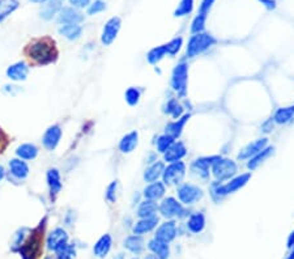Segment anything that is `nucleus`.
I'll list each match as a JSON object with an SVG mask.
<instances>
[{"mask_svg":"<svg viewBox=\"0 0 294 259\" xmlns=\"http://www.w3.org/2000/svg\"><path fill=\"white\" fill-rule=\"evenodd\" d=\"M158 221H160V219H158L157 215H156V216H151V218L140 219V220L136 221L135 225L132 226V232H134V234H145V233H149L151 230L155 229L156 226H157Z\"/></svg>","mask_w":294,"mask_h":259,"instance_id":"nucleus-20","label":"nucleus"},{"mask_svg":"<svg viewBox=\"0 0 294 259\" xmlns=\"http://www.w3.org/2000/svg\"><path fill=\"white\" fill-rule=\"evenodd\" d=\"M267 146H268L267 137H261V139L255 140V142L250 143L247 147H244L241 152L238 153V158H239V160H250L251 157L258 155L260 151H263Z\"/></svg>","mask_w":294,"mask_h":259,"instance_id":"nucleus-17","label":"nucleus"},{"mask_svg":"<svg viewBox=\"0 0 294 259\" xmlns=\"http://www.w3.org/2000/svg\"><path fill=\"white\" fill-rule=\"evenodd\" d=\"M272 153H274V147L267 146L264 149H263V151H260L258 155H255L254 157L250 158V161L247 162V168H249L250 170L256 169V168H258L261 162H264V160H267V158L270 157Z\"/></svg>","mask_w":294,"mask_h":259,"instance_id":"nucleus-30","label":"nucleus"},{"mask_svg":"<svg viewBox=\"0 0 294 259\" xmlns=\"http://www.w3.org/2000/svg\"><path fill=\"white\" fill-rule=\"evenodd\" d=\"M16 157L24 161L36 160L39 155V148L34 143H22L16 148Z\"/></svg>","mask_w":294,"mask_h":259,"instance_id":"nucleus-19","label":"nucleus"},{"mask_svg":"<svg viewBox=\"0 0 294 259\" xmlns=\"http://www.w3.org/2000/svg\"><path fill=\"white\" fill-rule=\"evenodd\" d=\"M116 191H118V181H113L105 191V199L110 204L116 202Z\"/></svg>","mask_w":294,"mask_h":259,"instance_id":"nucleus-37","label":"nucleus"},{"mask_svg":"<svg viewBox=\"0 0 294 259\" xmlns=\"http://www.w3.org/2000/svg\"><path fill=\"white\" fill-rule=\"evenodd\" d=\"M62 34L63 36H65L68 39H76L79 38V36H80V29L79 28H64V29H62Z\"/></svg>","mask_w":294,"mask_h":259,"instance_id":"nucleus-41","label":"nucleus"},{"mask_svg":"<svg viewBox=\"0 0 294 259\" xmlns=\"http://www.w3.org/2000/svg\"><path fill=\"white\" fill-rule=\"evenodd\" d=\"M186 153H187L186 146L182 142H174V144L163 153V161H166L169 164L177 162V161H181L186 156Z\"/></svg>","mask_w":294,"mask_h":259,"instance_id":"nucleus-18","label":"nucleus"},{"mask_svg":"<svg viewBox=\"0 0 294 259\" xmlns=\"http://www.w3.org/2000/svg\"><path fill=\"white\" fill-rule=\"evenodd\" d=\"M174 142H176V139L170 136V135H166V134L161 135V136H158L157 143H156V146H157V151L163 155V153L166 152L167 149H169L170 147L174 144Z\"/></svg>","mask_w":294,"mask_h":259,"instance_id":"nucleus-36","label":"nucleus"},{"mask_svg":"<svg viewBox=\"0 0 294 259\" xmlns=\"http://www.w3.org/2000/svg\"><path fill=\"white\" fill-rule=\"evenodd\" d=\"M125 247L130 253L139 255V254L143 253L144 247H145V241H144L143 236L131 234L125 240Z\"/></svg>","mask_w":294,"mask_h":259,"instance_id":"nucleus-24","label":"nucleus"},{"mask_svg":"<svg viewBox=\"0 0 294 259\" xmlns=\"http://www.w3.org/2000/svg\"><path fill=\"white\" fill-rule=\"evenodd\" d=\"M186 174V165L182 161L172 162L169 167H165L162 173L163 185H179Z\"/></svg>","mask_w":294,"mask_h":259,"instance_id":"nucleus-7","label":"nucleus"},{"mask_svg":"<svg viewBox=\"0 0 294 259\" xmlns=\"http://www.w3.org/2000/svg\"><path fill=\"white\" fill-rule=\"evenodd\" d=\"M47 219H43L36 228L30 229L29 234L24 242L16 249V253L20 254L22 259H38L43 253V242H45V230Z\"/></svg>","mask_w":294,"mask_h":259,"instance_id":"nucleus-2","label":"nucleus"},{"mask_svg":"<svg viewBox=\"0 0 294 259\" xmlns=\"http://www.w3.org/2000/svg\"><path fill=\"white\" fill-rule=\"evenodd\" d=\"M132 259H139V258H132Z\"/></svg>","mask_w":294,"mask_h":259,"instance_id":"nucleus-48","label":"nucleus"},{"mask_svg":"<svg viewBox=\"0 0 294 259\" xmlns=\"http://www.w3.org/2000/svg\"><path fill=\"white\" fill-rule=\"evenodd\" d=\"M145 259H158V258L156 255H153V254H151V255H146Z\"/></svg>","mask_w":294,"mask_h":259,"instance_id":"nucleus-45","label":"nucleus"},{"mask_svg":"<svg viewBox=\"0 0 294 259\" xmlns=\"http://www.w3.org/2000/svg\"><path fill=\"white\" fill-rule=\"evenodd\" d=\"M158 211V206L157 203L155 200H149L145 199L143 202H140L139 207H137L136 215L139 219H145V218H151V216H156Z\"/></svg>","mask_w":294,"mask_h":259,"instance_id":"nucleus-28","label":"nucleus"},{"mask_svg":"<svg viewBox=\"0 0 294 259\" xmlns=\"http://www.w3.org/2000/svg\"><path fill=\"white\" fill-rule=\"evenodd\" d=\"M22 54L29 66L45 67L57 62L59 58V49L53 37L41 36L30 39L24 46Z\"/></svg>","mask_w":294,"mask_h":259,"instance_id":"nucleus-1","label":"nucleus"},{"mask_svg":"<svg viewBox=\"0 0 294 259\" xmlns=\"http://www.w3.org/2000/svg\"><path fill=\"white\" fill-rule=\"evenodd\" d=\"M148 249L153 253V255L157 256L158 259H167L170 255L169 244L162 242L157 239H152L148 242Z\"/></svg>","mask_w":294,"mask_h":259,"instance_id":"nucleus-26","label":"nucleus"},{"mask_svg":"<svg viewBox=\"0 0 294 259\" xmlns=\"http://www.w3.org/2000/svg\"><path fill=\"white\" fill-rule=\"evenodd\" d=\"M291 113H293V110H291V107H289V109H279V110L276 111V114H275L274 120L275 122L277 123H285L286 121L290 118Z\"/></svg>","mask_w":294,"mask_h":259,"instance_id":"nucleus-38","label":"nucleus"},{"mask_svg":"<svg viewBox=\"0 0 294 259\" xmlns=\"http://www.w3.org/2000/svg\"><path fill=\"white\" fill-rule=\"evenodd\" d=\"M139 144V132L137 131H131L128 134H126L122 139L119 140L118 148L122 153H131L134 152L135 148Z\"/></svg>","mask_w":294,"mask_h":259,"instance_id":"nucleus-21","label":"nucleus"},{"mask_svg":"<svg viewBox=\"0 0 294 259\" xmlns=\"http://www.w3.org/2000/svg\"><path fill=\"white\" fill-rule=\"evenodd\" d=\"M46 182H47L51 199H55L63 189L62 176H60V172L57 168H50L46 172Z\"/></svg>","mask_w":294,"mask_h":259,"instance_id":"nucleus-15","label":"nucleus"},{"mask_svg":"<svg viewBox=\"0 0 294 259\" xmlns=\"http://www.w3.org/2000/svg\"><path fill=\"white\" fill-rule=\"evenodd\" d=\"M141 95H143V89H140L139 86H131V88L126 90L125 100L130 106H136L140 102Z\"/></svg>","mask_w":294,"mask_h":259,"instance_id":"nucleus-31","label":"nucleus"},{"mask_svg":"<svg viewBox=\"0 0 294 259\" xmlns=\"http://www.w3.org/2000/svg\"><path fill=\"white\" fill-rule=\"evenodd\" d=\"M30 174V168L27 161L15 157L8 161V169L7 177L12 183H22L27 181Z\"/></svg>","mask_w":294,"mask_h":259,"instance_id":"nucleus-5","label":"nucleus"},{"mask_svg":"<svg viewBox=\"0 0 294 259\" xmlns=\"http://www.w3.org/2000/svg\"><path fill=\"white\" fill-rule=\"evenodd\" d=\"M158 211L163 218L174 219V218H183L186 215V209L183 208L182 203L178 202L176 198H165L158 206Z\"/></svg>","mask_w":294,"mask_h":259,"instance_id":"nucleus-8","label":"nucleus"},{"mask_svg":"<svg viewBox=\"0 0 294 259\" xmlns=\"http://www.w3.org/2000/svg\"><path fill=\"white\" fill-rule=\"evenodd\" d=\"M165 191H166V187L163 185V182H153V183H149L143 191V195L145 199L149 200H158L165 195Z\"/></svg>","mask_w":294,"mask_h":259,"instance_id":"nucleus-25","label":"nucleus"},{"mask_svg":"<svg viewBox=\"0 0 294 259\" xmlns=\"http://www.w3.org/2000/svg\"><path fill=\"white\" fill-rule=\"evenodd\" d=\"M211 169L217 182L229 181V179H232L238 172V167L234 161L230 160V158H223L221 156L220 158L212 165Z\"/></svg>","mask_w":294,"mask_h":259,"instance_id":"nucleus-4","label":"nucleus"},{"mask_svg":"<svg viewBox=\"0 0 294 259\" xmlns=\"http://www.w3.org/2000/svg\"><path fill=\"white\" fill-rule=\"evenodd\" d=\"M30 66L24 60H18V62L12 63L9 64L8 68H7L6 75L7 78L11 81H15V83H22L28 79L29 76Z\"/></svg>","mask_w":294,"mask_h":259,"instance_id":"nucleus-12","label":"nucleus"},{"mask_svg":"<svg viewBox=\"0 0 294 259\" xmlns=\"http://www.w3.org/2000/svg\"><path fill=\"white\" fill-rule=\"evenodd\" d=\"M114 259H125V254L119 253L118 255H115V258H114Z\"/></svg>","mask_w":294,"mask_h":259,"instance_id":"nucleus-44","label":"nucleus"},{"mask_svg":"<svg viewBox=\"0 0 294 259\" xmlns=\"http://www.w3.org/2000/svg\"><path fill=\"white\" fill-rule=\"evenodd\" d=\"M190 118H191L190 114H184V115H182L181 118H178V120L167 123L166 127H165V134L170 135V136L174 137V139L179 137L182 135L184 126H186V123H187V121L190 120Z\"/></svg>","mask_w":294,"mask_h":259,"instance_id":"nucleus-23","label":"nucleus"},{"mask_svg":"<svg viewBox=\"0 0 294 259\" xmlns=\"http://www.w3.org/2000/svg\"><path fill=\"white\" fill-rule=\"evenodd\" d=\"M76 256V247L75 245L64 244L55 251V259H75Z\"/></svg>","mask_w":294,"mask_h":259,"instance_id":"nucleus-32","label":"nucleus"},{"mask_svg":"<svg viewBox=\"0 0 294 259\" xmlns=\"http://www.w3.org/2000/svg\"><path fill=\"white\" fill-rule=\"evenodd\" d=\"M163 169H165V165H163L162 161H156V162L151 164L143 174L144 181L148 182V183H153V182L158 181V178L162 177Z\"/></svg>","mask_w":294,"mask_h":259,"instance_id":"nucleus-27","label":"nucleus"},{"mask_svg":"<svg viewBox=\"0 0 294 259\" xmlns=\"http://www.w3.org/2000/svg\"><path fill=\"white\" fill-rule=\"evenodd\" d=\"M214 43L213 39L208 36H199L195 37L190 41L187 46V55L188 58H195L198 57L199 54L204 53L207 49L211 48Z\"/></svg>","mask_w":294,"mask_h":259,"instance_id":"nucleus-14","label":"nucleus"},{"mask_svg":"<svg viewBox=\"0 0 294 259\" xmlns=\"http://www.w3.org/2000/svg\"><path fill=\"white\" fill-rule=\"evenodd\" d=\"M116 32H118V21L113 20L110 24L107 25L106 29L104 32V36H102V43L105 46H109L111 42L115 39Z\"/></svg>","mask_w":294,"mask_h":259,"instance_id":"nucleus-34","label":"nucleus"},{"mask_svg":"<svg viewBox=\"0 0 294 259\" xmlns=\"http://www.w3.org/2000/svg\"><path fill=\"white\" fill-rule=\"evenodd\" d=\"M203 195H204V193H203L202 189L191 185V183H183L178 187V198L182 204H187V206L193 204V203L199 202Z\"/></svg>","mask_w":294,"mask_h":259,"instance_id":"nucleus-9","label":"nucleus"},{"mask_svg":"<svg viewBox=\"0 0 294 259\" xmlns=\"http://www.w3.org/2000/svg\"><path fill=\"white\" fill-rule=\"evenodd\" d=\"M187 228L190 232L192 233H200L205 228V216L202 212H196V214L191 215L190 219L187 221Z\"/></svg>","mask_w":294,"mask_h":259,"instance_id":"nucleus-29","label":"nucleus"},{"mask_svg":"<svg viewBox=\"0 0 294 259\" xmlns=\"http://www.w3.org/2000/svg\"><path fill=\"white\" fill-rule=\"evenodd\" d=\"M63 136V130L59 125H51L42 135V146L46 151L53 152L59 146Z\"/></svg>","mask_w":294,"mask_h":259,"instance_id":"nucleus-10","label":"nucleus"},{"mask_svg":"<svg viewBox=\"0 0 294 259\" xmlns=\"http://www.w3.org/2000/svg\"><path fill=\"white\" fill-rule=\"evenodd\" d=\"M6 177H7V169L3 167V165H0V182L3 181Z\"/></svg>","mask_w":294,"mask_h":259,"instance_id":"nucleus-43","label":"nucleus"},{"mask_svg":"<svg viewBox=\"0 0 294 259\" xmlns=\"http://www.w3.org/2000/svg\"><path fill=\"white\" fill-rule=\"evenodd\" d=\"M165 46H166L167 54H170V55H176L182 46V39L181 38L174 39V41H172L170 43H167V45H165Z\"/></svg>","mask_w":294,"mask_h":259,"instance_id":"nucleus-40","label":"nucleus"},{"mask_svg":"<svg viewBox=\"0 0 294 259\" xmlns=\"http://www.w3.org/2000/svg\"><path fill=\"white\" fill-rule=\"evenodd\" d=\"M288 259H294V254H291V255H290V256H289V258H288Z\"/></svg>","mask_w":294,"mask_h":259,"instance_id":"nucleus-46","label":"nucleus"},{"mask_svg":"<svg viewBox=\"0 0 294 259\" xmlns=\"http://www.w3.org/2000/svg\"><path fill=\"white\" fill-rule=\"evenodd\" d=\"M111 246H113V239H111V236L109 233H106V234L101 236L98 239V241L95 242L94 246H93V253L97 258L102 259L110 253Z\"/></svg>","mask_w":294,"mask_h":259,"instance_id":"nucleus-22","label":"nucleus"},{"mask_svg":"<svg viewBox=\"0 0 294 259\" xmlns=\"http://www.w3.org/2000/svg\"><path fill=\"white\" fill-rule=\"evenodd\" d=\"M45 259H55V258H53V256H46Z\"/></svg>","mask_w":294,"mask_h":259,"instance_id":"nucleus-47","label":"nucleus"},{"mask_svg":"<svg viewBox=\"0 0 294 259\" xmlns=\"http://www.w3.org/2000/svg\"><path fill=\"white\" fill-rule=\"evenodd\" d=\"M15 4L16 3H2L0 4V18H3L4 16H7V15H9V12L12 11L13 8H15Z\"/></svg>","mask_w":294,"mask_h":259,"instance_id":"nucleus-42","label":"nucleus"},{"mask_svg":"<svg viewBox=\"0 0 294 259\" xmlns=\"http://www.w3.org/2000/svg\"><path fill=\"white\" fill-rule=\"evenodd\" d=\"M177 223L174 220H169L165 221V223L161 224L160 226L156 230L155 239L160 240L162 242H166V244H170L173 240L177 237Z\"/></svg>","mask_w":294,"mask_h":259,"instance_id":"nucleus-16","label":"nucleus"},{"mask_svg":"<svg viewBox=\"0 0 294 259\" xmlns=\"http://www.w3.org/2000/svg\"><path fill=\"white\" fill-rule=\"evenodd\" d=\"M163 111L166 114H169V115L172 116V118H174V120H178V118H181L182 116V113H183V107H182V105L179 104L176 99H172L166 105H165Z\"/></svg>","mask_w":294,"mask_h":259,"instance_id":"nucleus-33","label":"nucleus"},{"mask_svg":"<svg viewBox=\"0 0 294 259\" xmlns=\"http://www.w3.org/2000/svg\"><path fill=\"white\" fill-rule=\"evenodd\" d=\"M9 143H11V137H9V135L7 134L6 131H4L3 127L0 126V155H3V153L6 152Z\"/></svg>","mask_w":294,"mask_h":259,"instance_id":"nucleus-39","label":"nucleus"},{"mask_svg":"<svg viewBox=\"0 0 294 259\" xmlns=\"http://www.w3.org/2000/svg\"><path fill=\"white\" fill-rule=\"evenodd\" d=\"M220 158V156H211V157H200L196 158L192 161L191 164V170H192L195 174L200 177L203 179L209 178V170H211L212 165L216 162L217 160Z\"/></svg>","mask_w":294,"mask_h":259,"instance_id":"nucleus-13","label":"nucleus"},{"mask_svg":"<svg viewBox=\"0 0 294 259\" xmlns=\"http://www.w3.org/2000/svg\"><path fill=\"white\" fill-rule=\"evenodd\" d=\"M67 242H69V234L67 233V230L62 228V226H57L47 234L46 246H47L48 250L55 253L60 246H63Z\"/></svg>","mask_w":294,"mask_h":259,"instance_id":"nucleus-11","label":"nucleus"},{"mask_svg":"<svg viewBox=\"0 0 294 259\" xmlns=\"http://www.w3.org/2000/svg\"><path fill=\"white\" fill-rule=\"evenodd\" d=\"M167 54L166 46H160V48H155L153 50H151L146 55V60H148L151 64H157L160 60H162L165 58V55Z\"/></svg>","mask_w":294,"mask_h":259,"instance_id":"nucleus-35","label":"nucleus"},{"mask_svg":"<svg viewBox=\"0 0 294 259\" xmlns=\"http://www.w3.org/2000/svg\"><path fill=\"white\" fill-rule=\"evenodd\" d=\"M251 178V173H244L241 176L233 177L232 179H229L228 183H223V182H214L212 185V195L214 199H221L224 197H228L230 194H234L239 189L247 185V182Z\"/></svg>","mask_w":294,"mask_h":259,"instance_id":"nucleus-3","label":"nucleus"},{"mask_svg":"<svg viewBox=\"0 0 294 259\" xmlns=\"http://www.w3.org/2000/svg\"><path fill=\"white\" fill-rule=\"evenodd\" d=\"M188 81V64L187 63H179L176 68L173 69L172 74V88L178 93L179 96H186Z\"/></svg>","mask_w":294,"mask_h":259,"instance_id":"nucleus-6","label":"nucleus"}]
</instances>
